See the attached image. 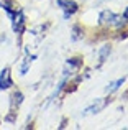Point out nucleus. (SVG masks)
Here are the masks:
<instances>
[{
	"label": "nucleus",
	"mask_w": 128,
	"mask_h": 130,
	"mask_svg": "<svg viewBox=\"0 0 128 130\" xmlns=\"http://www.w3.org/2000/svg\"><path fill=\"white\" fill-rule=\"evenodd\" d=\"M110 53H112V46H110V44H103V46L99 50V64L105 63L107 58L110 56Z\"/></svg>",
	"instance_id": "39448f33"
},
{
	"label": "nucleus",
	"mask_w": 128,
	"mask_h": 130,
	"mask_svg": "<svg viewBox=\"0 0 128 130\" xmlns=\"http://www.w3.org/2000/svg\"><path fill=\"white\" fill-rule=\"evenodd\" d=\"M110 104V99L109 97H102V99H95V102H92V104L89 105L87 109H84L82 114L84 115H90V114H99L100 110H103V109L107 107V105Z\"/></svg>",
	"instance_id": "7ed1b4c3"
},
{
	"label": "nucleus",
	"mask_w": 128,
	"mask_h": 130,
	"mask_svg": "<svg viewBox=\"0 0 128 130\" xmlns=\"http://www.w3.org/2000/svg\"><path fill=\"white\" fill-rule=\"evenodd\" d=\"M22 102H23V94L20 91L13 92V95H12V110H15V107L18 109L20 105H22Z\"/></svg>",
	"instance_id": "0eeeda50"
},
{
	"label": "nucleus",
	"mask_w": 128,
	"mask_h": 130,
	"mask_svg": "<svg viewBox=\"0 0 128 130\" xmlns=\"http://www.w3.org/2000/svg\"><path fill=\"white\" fill-rule=\"evenodd\" d=\"M13 86V81L12 76H10V69L5 68V69L0 71V91H7Z\"/></svg>",
	"instance_id": "20e7f679"
},
{
	"label": "nucleus",
	"mask_w": 128,
	"mask_h": 130,
	"mask_svg": "<svg viewBox=\"0 0 128 130\" xmlns=\"http://www.w3.org/2000/svg\"><path fill=\"white\" fill-rule=\"evenodd\" d=\"M31 61H33V58L26 54V56H25V61H23V66H22V69H20V74H26L28 68L31 66Z\"/></svg>",
	"instance_id": "6e6552de"
},
{
	"label": "nucleus",
	"mask_w": 128,
	"mask_h": 130,
	"mask_svg": "<svg viewBox=\"0 0 128 130\" xmlns=\"http://www.w3.org/2000/svg\"><path fill=\"white\" fill-rule=\"evenodd\" d=\"M122 17H123V20H126V22H128V7L123 10V15H122Z\"/></svg>",
	"instance_id": "1a4fd4ad"
},
{
	"label": "nucleus",
	"mask_w": 128,
	"mask_h": 130,
	"mask_svg": "<svg viewBox=\"0 0 128 130\" xmlns=\"http://www.w3.org/2000/svg\"><path fill=\"white\" fill-rule=\"evenodd\" d=\"M125 23L126 20H123L122 15L112 12V10H103L99 15V25L105 30H117L118 31V30H122L125 26Z\"/></svg>",
	"instance_id": "f257e3e1"
},
{
	"label": "nucleus",
	"mask_w": 128,
	"mask_h": 130,
	"mask_svg": "<svg viewBox=\"0 0 128 130\" xmlns=\"http://www.w3.org/2000/svg\"><path fill=\"white\" fill-rule=\"evenodd\" d=\"M123 84H125V77H120V79H117V81H112V83L107 86L105 91L109 92V94H113V92H117L120 87L123 86Z\"/></svg>",
	"instance_id": "423d86ee"
},
{
	"label": "nucleus",
	"mask_w": 128,
	"mask_h": 130,
	"mask_svg": "<svg viewBox=\"0 0 128 130\" xmlns=\"http://www.w3.org/2000/svg\"><path fill=\"white\" fill-rule=\"evenodd\" d=\"M58 7L62 10V15L66 20L79 12V3L74 0H58Z\"/></svg>",
	"instance_id": "f03ea898"
}]
</instances>
